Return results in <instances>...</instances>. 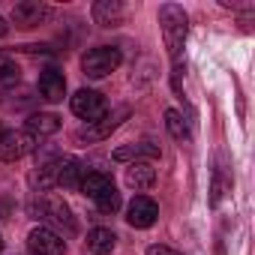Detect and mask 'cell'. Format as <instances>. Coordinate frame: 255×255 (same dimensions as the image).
<instances>
[{
  "mask_svg": "<svg viewBox=\"0 0 255 255\" xmlns=\"http://www.w3.org/2000/svg\"><path fill=\"white\" fill-rule=\"evenodd\" d=\"M159 24H162V36H165V48H168V57L174 63H180V51H183V42H186V12L183 6L177 3H165L159 9Z\"/></svg>",
  "mask_w": 255,
  "mask_h": 255,
  "instance_id": "1",
  "label": "cell"
},
{
  "mask_svg": "<svg viewBox=\"0 0 255 255\" xmlns=\"http://www.w3.org/2000/svg\"><path fill=\"white\" fill-rule=\"evenodd\" d=\"M120 48H111V45H99V48H90L84 57H81V69L87 78H105L111 75L117 66H120Z\"/></svg>",
  "mask_w": 255,
  "mask_h": 255,
  "instance_id": "2",
  "label": "cell"
},
{
  "mask_svg": "<svg viewBox=\"0 0 255 255\" xmlns=\"http://www.w3.org/2000/svg\"><path fill=\"white\" fill-rule=\"evenodd\" d=\"M39 147V138L30 135L27 129H6L3 135H0V159L3 162H18L21 156H27L30 150Z\"/></svg>",
  "mask_w": 255,
  "mask_h": 255,
  "instance_id": "3",
  "label": "cell"
},
{
  "mask_svg": "<svg viewBox=\"0 0 255 255\" xmlns=\"http://www.w3.org/2000/svg\"><path fill=\"white\" fill-rule=\"evenodd\" d=\"M69 105H72V114L81 117V120H87V123H96V120H102L108 114V102L96 90H78L69 99Z\"/></svg>",
  "mask_w": 255,
  "mask_h": 255,
  "instance_id": "4",
  "label": "cell"
},
{
  "mask_svg": "<svg viewBox=\"0 0 255 255\" xmlns=\"http://www.w3.org/2000/svg\"><path fill=\"white\" fill-rule=\"evenodd\" d=\"M33 213H39V219H48L51 225H63L66 234L75 231V222H72V213L66 207L63 198H54V195H42L39 204H33Z\"/></svg>",
  "mask_w": 255,
  "mask_h": 255,
  "instance_id": "5",
  "label": "cell"
},
{
  "mask_svg": "<svg viewBox=\"0 0 255 255\" xmlns=\"http://www.w3.org/2000/svg\"><path fill=\"white\" fill-rule=\"evenodd\" d=\"M27 246L36 255H63L66 252V240L51 228H33L27 234Z\"/></svg>",
  "mask_w": 255,
  "mask_h": 255,
  "instance_id": "6",
  "label": "cell"
},
{
  "mask_svg": "<svg viewBox=\"0 0 255 255\" xmlns=\"http://www.w3.org/2000/svg\"><path fill=\"white\" fill-rule=\"evenodd\" d=\"M126 114H129V108H120L117 114H105L102 120H96V123H87L84 126V129H78V141H102V138H108L114 129H117V126L123 123V117Z\"/></svg>",
  "mask_w": 255,
  "mask_h": 255,
  "instance_id": "7",
  "label": "cell"
},
{
  "mask_svg": "<svg viewBox=\"0 0 255 255\" xmlns=\"http://www.w3.org/2000/svg\"><path fill=\"white\" fill-rule=\"evenodd\" d=\"M156 216H159V207L147 195H135L129 210H126V222H129L132 228H150L156 222Z\"/></svg>",
  "mask_w": 255,
  "mask_h": 255,
  "instance_id": "8",
  "label": "cell"
},
{
  "mask_svg": "<svg viewBox=\"0 0 255 255\" xmlns=\"http://www.w3.org/2000/svg\"><path fill=\"white\" fill-rule=\"evenodd\" d=\"M51 15V9L45 3H39V0H21V3L12 6V21L18 27H36L42 24L45 18Z\"/></svg>",
  "mask_w": 255,
  "mask_h": 255,
  "instance_id": "9",
  "label": "cell"
},
{
  "mask_svg": "<svg viewBox=\"0 0 255 255\" xmlns=\"http://www.w3.org/2000/svg\"><path fill=\"white\" fill-rule=\"evenodd\" d=\"M84 171H87V168H84L81 159H75V156H60V165H57V186H63V189H78Z\"/></svg>",
  "mask_w": 255,
  "mask_h": 255,
  "instance_id": "10",
  "label": "cell"
},
{
  "mask_svg": "<svg viewBox=\"0 0 255 255\" xmlns=\"http://www.w3.org/2000/svg\"><path fill=\"white\" fill-rule=\"evenodd\" d=\"M39 93L48 102H60L66 96V78H63V72L60 69H45L39 75Z\"/></svg>",
  "mask_w": 255,
  "mask_h": 255,
  "instance_id": "11",
  "label": "cell"
},
{
  "mask_svg": "<svg viewBox=\"0 0 255 255\" xmlns=\"http://www.w3.org/2000/svg\"><path fill=\"white\" fill-rule=\"evenodd\" d=\"M123 15H126V9H123L120 0H96V3H93V21L102 24V27L120 24Z\"/></svg>",
  "mask_w": 255,
  "mask_h": 255,
  "instance_id": "12",
  "label": "cell"
},
{
  "mask_svg": "<svg viewBox=\"0 0 255 255\" xmlns=\"http://www.w3.org/2000/svg\"><path fill=\"white\" fill-rule=\"evenodd\" d=\"M156 156H159V144H153V141L123 144V147H117V150H114V159H117V162H129V159L141 162V159H156Z\"/></svg>",
  "mask_w": 255,
  "mask_h": 255,
  "instance_id": "13",
  "label": "cell"
},
{
  "mask_svg": "<svg viewBox=\"0 0 255 255\" xmlns=\"http://www.w3.org/2000/svg\"><path fill=\"white\" fill-rule=\"evenodd\" d=\"M156 183V168L150 162H132L126 168V186L132 189H150Z\"/></svg>",
  "mask_w": 255,
  "mask_h": 255,
  "instance_id": "14",
  "label": "cell"
},
{
  "mask_svg": "<svg viewBox=\"0 0 255 255\" xmlns=\"http://www.w3.org/2000/svg\"><path fill=\"white\" fill-rule=\"evenodd\" d=\"M114 243H117V237H114L111 228H93V231L87 234V249H90L93 255H108V252H114Z\"/></svg>",
  "mask_w": 255,
  "mask_h": 255,
  "instance_id": "15",
  "label": "cell"
},
{
  "mask_svg": "<svg viewBox=\"0 0 255 255\" xmlns=\"http://www.w3.org/2000/svg\"><path fill=\"white\" fill-rule=\"evenodd\" d=\"M57 129H60V117H57V114H33V117L27 120V132L36 135V138L54 135Z\"/></svg>",
  "mask_w": 255,
  "mask_h": 255,
  "instance_id": "16",
  "label": "cell"
},
{
  "mask_svg": "<svg viewBox=\"0 0 255 255\" xmlns=\"http://www.w3.org/2000/svg\"><path fill=\"white\" fill-rule=\"evenodd\" d=\"M105 186H111V177L105 174V171H84V177H81V192L84 195H90V198H96Z\"/></svg>",
  "mask_w": 255,
  "mask_h": 255,
  "instance_id": "17",
  "label": "cell"
},
{
  "mask_svg": "<svg viewBox=\"0 0 255 255\" xmlns=\"http://www.w3.org/2000/svg\"><path fill=\"white\" fill-rule=\"evenodd\" d=\"M165 126H168V132H171V138H177V141H189V126H186V120H183V114L180 111H174V108H168L165 111Z\"/></svg>",
  "mask_w": 255,
  "mask_h": 255,
  "instance_id": "18",
  "label": "cell"
},
{
  "mask_svg": "<svg viewBox=\"0 0 255 255\" xmlns=\"http://www.w3.org/2000/svg\"><path fill=\"white\" fill-rule=\"evenodd\" d=\"M93 201H96V207H99L102 213H117V210H120V192L114 189V183H111V186H105Z\"/></svg>",
  "mask_w": 255,
  "mask_h": 255,
  "instance_id": "19",
  "label": "cell"
},
{
  "mask_svg": "<svg viewBox=\"0 0 255 255\" xmlns=\"http://www.w3.org/2000/svg\"><path fill=\"white\" fill-rule=\"evenodd\" d=\"M21 78V69H18V63H12L9 57H3L0 54V84L3 87H9V84H15Z\"/></svg>",
  "mask_w": 255,
  "mask_h": 255,
  "instance_id": "20",
  "label": "cell"
},
{
  "mask_svg": "<svg viewBox=\"0 0 255 255\" xmlns=\"http://www.w3.org/2000/svg\"><path fill=\"white\" fill-rule=\"evenodd\" d=\"M228 186H231V180H225V177H222V168H216V174H213V186H210V204H219Z\"/></svg>",
  "mask_w": 255,
  "mask_h": 255,
  "instance_id": "21",
  "label": "cell"
},
{
  "mask_svg": "<svg viewBox=\"0 0 255 255\" xmlns=\"http://www.w3.org/2000/svg\"><path fill=\"white\" fill-rule=\"evenodd\" d=\"M147 255H180V252H174V249H168V246H147Z\"/></svg>",
  "mask_w": 255,
  "mask_h": 255,
  "instance_id": "22",
  "label": "cell"
},
{
  "mask_svg": "<svg viewBox=\"0 0 255 255\" xmlns=\"http://www.w3.org/2000/svg\"><path fill=\"white\" fill-rule=\"evenodd\" d=\"M6 30H9V24H6V18H3V15H0V39L6 36Z\"/></svg>",
  "mask_w": 255,
  "mask_h": 255,
  "instance_id": "23",
  "label": "cell"
},
{
  "mask_svg": "<svg viewBox=\"0 0 255 255\" xmlns=\"http://www.w3.org/2000/svg\"><path fill=\"white\" fill-rule=\"evenodd\" d=\"M3 132H6V129H3V126H0V135H3Z\"/></svg>",
  "mask_w": 255,
  "mask_h": 255,
  "instance_id": "24",
  "label": "cell"
},
{
  "mask_svg": "<svg viewBox=\"0 0 255 255\" xmlns=\"http://www.w3.org/2000/svg\"><path fill=\"white\" fill-rule=\"evenodd\" d=\"M0 249H3V237H0Z\"/></svg>",
  "mask_w": 255,
  "mask_h": 255,
  "instance_id": "25",
  "label": "cell"
}]
</instances>
